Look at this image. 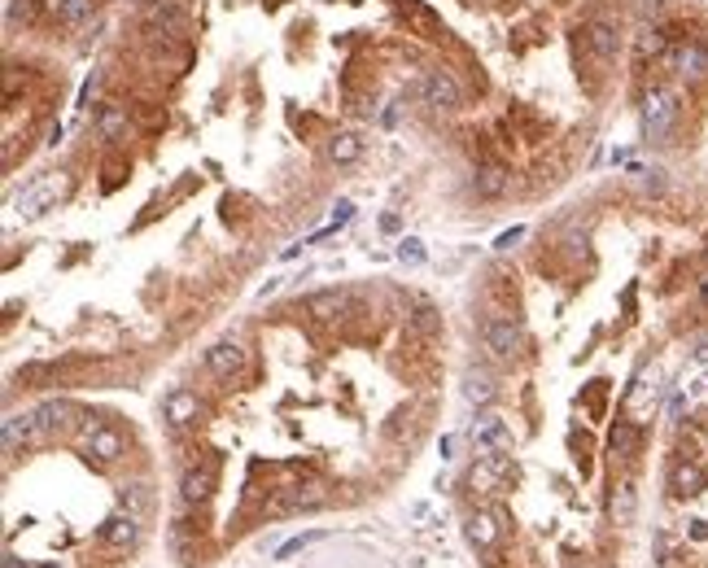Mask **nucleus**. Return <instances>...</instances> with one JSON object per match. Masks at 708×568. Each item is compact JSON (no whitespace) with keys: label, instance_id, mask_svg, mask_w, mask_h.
Masks as SVG:
<instances>
[{"label":"nucleus","instance_id":"obj_1","mask_svg":"<svg viewBox=\"0 0 708 568\" xmlns=\"http://www.w3.org/2000/svg\"><path fill=\"white\" fill-rule=\"evenodd\" d=\"M66 193H70V175H66V171H49V175H40V180L18 197V214H22V219H40V214H44L52 202H61Z\"/></svg>","mask_w":708,"mask_h":568},{"label":"nucleus","instance_id":"obj_2","mask_svg":"<svg viewBox=\"0 0 708 568\" xmlns=\"http://www.w3.org/2000/svg\"><path fill=\"white\" fill-rule=\"evenodd\" d=\"M123 455V433L114 428V424H105V420H88L84 424V460L88 464H114Z\"/></svg>","mask_w":708,"mask_h":568},{"label":"nucleus","instance_id":"obj_3","mask_svg":"<svg viewBox=\"0 0 708 568\" xmlns=\"http://www.w3.org/2000/svg\"><path fill=\"white\" fill-rule=\"evenodd\" d=\"M673 123H678V97L669 88L648 92V101H643V136L648 140H664L673 132Z\"/></svg>","mask_w":708,"mask_h":568},{"label":"nucleus","instance_id":"obj_4","mask_svg":"<svg viewBox=\"0 0 708 568\" xmlns=\"http://www.w3.org/2000/svg\"><path fill=\"white\" fill-rule=\"evenodd\" d=\"M481 346L490 350V359H503L511 363L516 355H520V328L511 324V319H503V315H490V319H481Z\"/></svg>","mask_w":708,"mask_h":568},{"label":"nucleus","instance_id":"obj_5","mask_svg":"<svg viewBox=\"0 0 708 568\" xmlns=\"http://www.w3.org/2000/svg\"><path fill=\"white\" fill-rule=\"evenodd\" d=\"M205 367H210L214 380H237V376L245 372V350H241L232 337H223V341H214V346L205 350Z\"/></svg>","mask_w":708,"mask_h":568},{"label":"nucleus","instance_id":"obj_6","mask_svg":"<svg viewBox=\"0 0 708 568\" xmlns=\"http://www.w3.org/2000/svg\"><path fill=\"white\" fill-rule=\"evenodd\" d=\"M660 61H664L669 70L687 75V79H700V75H708V49H704V44H696V40L664 49V57H660Z\"/></svg>","mask_w":708,"mask_h":568},{"label":"nucleus","instance_id":"obj_7","mask_svg":"<svg viewBox=\"0 0 708 568\" xmlns=\"http://www.w3.org/2000/svg\"><path fill=\"white\" fill-rule=\"evenodd\" d=\"M420 97H424L429 109H459V105H463V92H459V84L447 70H433V75L420 84Z\"/></svg>","mask_w":708,"mask_h":568},{"label":"nucleus","instance_id":"obj_8","mask_svg":"<svg viewBox=\"0 0 708 568\" xmlns=\"http://www.w3.org/2000/svg\"><path fill=\"white\" fill-rule=\"evenodd\" d=\"M472 446H481L486 455H503V451H511V428L499 415H481L472 424Z\"/></svg>","mask_w":708,"mask_h":568},{"label":"nucleus","instance_id":"obj_9","mask_svg":"<svg viewBox=\"0 0 708 568\" xmlns=\"http://www.w3.org/2000/svg\"><path fill=\"white\" fill-rule=\"evenodd\" d=\"M40 428H36V412L4 415V455H18V446H36Z\"/></svg>","mask_w":708,"mask_h":568},{"label":"nucleus","instance_id":"obj_10","mask_svg":"<svg viewBox=\"0 0 708 568\" xmlns=\"http://www.w3.org/2000/svg\"><path fill=\"white\" fill-rule=\"evenodd\" d=\"M607 516H612V524H634V516H639V485H634L630 476L612 485V499H607Z\"/></svg>","mask_w":708,"mask_h":568},{"label":"nucleus","instance_id":"obj_11","mask_svg":"<svg viewBox=\"0 0 708 568\" xmlns=\"http://www.w3.org/2000/svg\"><path fill=\"white\" fill-rule=\"evenodd\" d=\"M708 485V472L696 460H678L673 472H669V490L678 494V499H691V494H700Z\"/></svg>","mask_w":708,"mask_h":568},{"label":"nucleus","instance_id":"obj_12","mask_svg":"<svg viewBox=\"0 0 708 568\" xmlns=\"http://www.w3.org/2000/svg\"><path fill=\"white\" fill-rule=\"evenodd\" d=\"M136 538H141L136 512H114V516L105 520V529H101V542H105V547H114V551H127Z\"/></svg>","mask_w":708,"mask_h":568},{"label":"nucleus","instance_id":"obj_13","mask_svg":"<svg viewBox=\"0 0 708 568\" xmlns=\"http://www.w3.org/2000/svg\"><path fill=\"white\" fill-rule=\"evenodd\" d=\"M503 481H507V460H503V455H486L481 464L468 472V485H472V490H481V494L503 490Z\"/></svg>","mask_w":708,"mask_h":568},{"label":"nucleus","instance_id":"obj_14","mask_svg":"<svg viewBox=\"0 0 708 568\" xmlns=\"http://www.w3.org/2000/svg\"><path fill=\"white\" fill-rule=\"evenodd\" d=\"M162 412H166V420H171L175 428H184V424H197L202 403H197V394H193V389H171V394H166V403H162Z\"/></svg>","mask_w":708,"mask_h":568},{"label":"nucleus","instance_id":"obj_15","mask_svg":"<svg viewBox=\"0 0 708 568\" xmlns=\"http://www.w3.org/2000/svg\"><path fill=\"white\" fill-rule=\"evenodd\" d=\"M582 40H586V49L595 52L599 61H612L616 49H621V36H616V27H612V22H586Z\"/></svg>","mask_w":708,"mask_h":568},{"label":"nucleus","instance_id":"obj_16","mask_svg":"<svg viewBox=\"0 0 708 568\" xmlns=\"http://www.w3.org/2000/svg\"><path fill=\"white\" fill-rule=\"evenodd\" d=\"M214 481H219L214 464H197V468H189V472H184L180 490H184V499H189V503H205V499L214 494Z\"/></svg>","mask_w":708,"mask_h":568},{"label":"nucleus","instance_id":"obj_17","mask_svg":"<svg viewBox=\"0 0 708 568\" xmlns=\"http://www.w3.org/2000/svg\"><path fill=\"white\" fill-rule=\"evenodd\" d=\"M507 184H511V175H507V166H499V162H481L477 175H472V188H477L481 197H503Z\"/></svg>","mask_w":708,"mask_h":568},{"label":"nucleus","instance_id":"obj_18","mask_svg":"<svg viewBox=\"0 0 708 568\" xmlns=\"http://www.w3.org/2000/svg\"><path fill=\"white\" fill-rule=\"evenodd\" d=\"M70 415H75V407H70V403H40V407H36V428H40V442H49L52 433H61V428L70 424Z\"/></svg>","mask_w":708,"mask_h":568},{"label":"nucleus","instance_id":"obj_19","mask_svg":"<svg viewBox=\"0 0 708 568\" xmlns=\"http://www.w3.org/2000/svg\"><path fill=\"white\" fill-rule=\"evenodd\" d=\"M495 394H499V385H495V376L490 372H463V398L472 403V407H490L495 403Z\"/></svg>","mask_w":708,"mask_h":568},{"label":"nucleus","instance_id":"obj_20","mask_svg":"<svg viewBox=\"0 0 708 568\" xmlns=\"http://www.w3.org/2000/svg\"><path fill=\"white\" fill-rule=\"evenodd\" d=\"M639 442H643V428H639L634 420H616V428H612V437H607L612 455H616V460H634V455H639Z\"/></svg>","mask_w":708,"mask_h":568},{"label":"nucleus","instance_id":"obj_21","mask_svg":"<svg viewBox=\"0 0 708 568\" xmlns=\"http://www.w3.org/2000/svg\"><path fill=\"white\" fill-rule=\"evenodd\" d=\"M499 538H503V524H499V516H495V512H477V516L468 520V542H472V547L490 551Z\"/></svg>","mask_w":708,"mask_h":568},{"label":"nucleus","instance_id":"obj_22","mask_svg":"<svg viewBox=\"0 0 708 568\" xmlns=\"http://www.w3.org/2000/svg\"><path fill=\"white\" fill-rule=\"evenodd\" d=\"M44 9H49L57 22H66V27H79L84 18H93L97 0H44Z\"/></svg>","mask_w":708,"mask_h":568},{"label":"nucleus","instance_id":"obj_23","mask_svg":"<svg viewBox=\"0 0 708 568\" xmlns=\"http://www.w3.org/2000/svg\"><path fill=\"white\" fill-rule=\"evenodd\" d=\"M324 503H328V490H324L319 481L294 485V490H285V499H280V508H324Z\"/></svg>","mask_w":708,"mask_h":568},{"label":"nucleus","instance_id":"obj_24","mask_svg":"<svg viewBox=\"0 0 708 568\" xmlns=\"http://www.w3.org/2000/svg\"><path fill=\"white\" fill-rule=\"evenodd\" d=\"M346 289H324V293H315L310 302H306V310L315 315V319H337L342 310H346Z\"/></svg>","mask_w":708,"mask_h":568},{"label":"nucleus","instance_id":"obj_25","mask_svg":"<svg viewBox=\"0 0 708 568\" xmlns=\"http://www.w3.org/2000/svg\"><path fill=\"white\" fill-rule=\"evenodd\" d=\"M328 157L337 162V166H350L363 157V136H354V132H337L333 140H328Z\"/></svg>","mask_w":708,"mask_h":568},{"label":"nucleus","instance_id":"obj_26","mask_svg":"<svg viewBox=\"0 0 708 568\" xmlns=\"http://www.w3.org/2000/svg\"><path fill=\"white\" fill-rule=\"evenodd\" d=\"M123 127H127V109L114 101H105L101 109H97V132H101L105 140H118L123 136Z\"/></svg>","mask_w":708,"mask_h":568},{"label":"nucleus","instance_id":"obj_27","mask_svg":"<svg viewBox=\"0 0 708 568\" xmlns=\"http://www.w3.org/2000/svg\"><path fill=\"white\" fill-rule=\"evenodd\" d=\"M149 22H153V27H166L171 36H180V31H184V13H180L171 0H157V4H149Z\"/></svg>","mask_w":708,"mask_h":568},{"label":"nucleus","instance_id":"obj_28","mask_svg":"<svg viewBox=\"0 0 708 568\" xmlns=\"http://www.w3.org/2000/svg\"><path fill=\"white\" fill-rule=\"evenodd\" d=\"M411 328H415V332H424V337H433V332L442 328V319H438V310H433V307H420L415 315H411Z\"/></svg>","mask_w":708,"mask_h":568},{"label":"nucleus","instance_id":"obj_29","mask_svg":"<svg viewBox=\"0 0 708 568\" xmlns=\"http://www.w3.org/2000/svg\"><path fill=\"white\" fill-rule=\"evenodd\" d=\"M398 262H411V267L424 262V241H420V236H403V241H398Z\"/></svg>","mask_w":708,"mask_h":568},{"label":"nucleus","instance_id":"obj_30","mask_svg":"<svg viewBox=\"0 0 708 568\" xmlns=\"http://www.w3.org/2000/svg\"><path fill=\"white\" fill-rule=\"evenodd\" d=\"M324 533H302V538H289L285 547H276V560H289V556H298L302 547H310V542H319Z\"/></svg>","mask_w":708,"mask_h":568},{"label":"nucleus","instance_id":"obj_31","mask_svg":"<svg viewBox=\"0 0 708 568\" xmlns=\"http://www.w3.org/2000/svg\"><path fill=\"white\" fill-rule=\"evenodd\" d=\"M520 236H525V228H511V232H503V236L495 241V250H511V245H516Z\"/></svg>","mask_w":708,"mask_h":568},{"label":"nucleus","instance_id":"obj_32","mask_svg":"<svg viewBox=\"0 0 708 568\" xmlns=\"http://www.w3.org/2000/svg\"><path fill=\"white\" fill-rule=\"evenodd\" d=\"M691 538H700V542H704V538H708V520H696V524H691Z\"/></svg>","mask_w":708,"mask_h":568},{"label":"nucleus","instance_id":"obj_33","mask_svg":"<svg viewBox=\"0 0 708 568\" xmlns=\"http://www.w3.org/2000/svg\"><path fill=\"white\" fill-rule=\"evenodd\" d=\"M4 568H22V560H13V556H4Z\"/></svg>","mask_w":708,"mask_h":568},{"label":"nucleus","instance_id":"obj_34","mask_svg":"<svg viewBox=\"0 0 708 568\" xmlns=\"http://www.w3.org/2000/svg\"><path fill=\"white\" fill-rule=\"evenodd\" d=\"M40 568H61V564H40Z\"/></svg>","mask_w":708,"mask_h":568},{"label":"nucleus","instance_id":"obj_35","mask_svg":"<svg viewBox=\"0 0 708 568\" xmlns=\"http://www.w3.org/2000/svg\"><path fill=\"white\" fill-rule=\"evenodd\" d=\"M704 302H708V284H704Z\"/></svg>","mask_w":708,"mask_h":568},{"label":"nucleus","instance_id":"obj_36","mask_svg":"<svg viewBox=\"0 0 708 568\" xmlns=\"http://www.w3.org/2000/svg\"><path fill=\"white\" fill-rule=\"evenodd\" d=\"M40 4H44V0H40Z\"/></svg>","mask_w":708,"mask_h":568}]
</instances>
